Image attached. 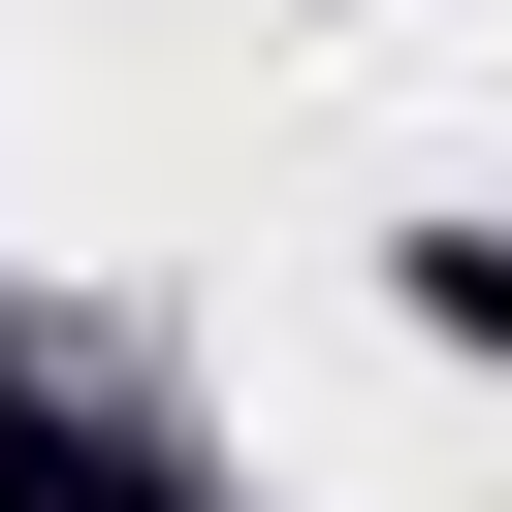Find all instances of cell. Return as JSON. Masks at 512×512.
I'll return each mask as SVG.
<instances>
[{
    "instance_id": "cell-1",
    "label": "cell",
    "mask_w": 512,
    "mask_h": 512,
    "mask_svg": "<svg viewBox=\"0 0 512 512\" xmlns=\"http://www.w3.org/2000/svg\"><path fill=\"white\" fill-rule=\"evenodd\" d=\"M0 512H192V480H160V448H128V416H64V384H32V352H0Z\"/></svg>"
},
{
    "instance_id": "cell-2",
    "label": "cell",
    "mask_w": 512,
    "mask_h": 512,
    "mask_svg": "<svg viewBox=\"0 0 512 512\" xmlns=\"http://www.w3.org/2000/svg\"><path fill=\"white\" fill-rule=\"evenodd\" d=\"M416 320H448V352H512V224H448V256H416Z\"/></svg>"
}]
</instances>
